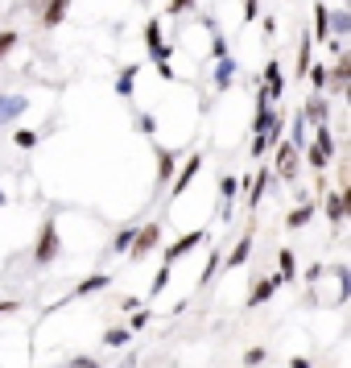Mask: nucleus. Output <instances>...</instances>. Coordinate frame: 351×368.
Listing matches in <instances>:
<instances>
[{
  "mask_svg": "<svg viewBox=\"0 0 351 368\" xmlns=\"http://www.w3.org/2000/svg\"><path fill=\"white\" fill-rule=\"evenodd\" d=\"M62 253V236H58V224L54 220H45L42 232H38V244H34V265H54V257Z\"/></svg>",
  "mask_w": 351,
  "mask_h": 368,
  "instance_id": "nucleus-1",
  "label": "nucleus"
},
{
  "mask_svg": "<svg viewBox=\"0 0 351 368\" xmlns=\"http://www.w3.org/2000/svg\"><path fill=\"white\" fill-rule=\"evenodd\" d=\"M306 157L314 170H327V162L335 157V137H331V129L327 125H318V133H314V141L306 145Z\"/></svg>",
  "mask_w": 351,
  "mask_h": 368,
  "instance_id": "nucleus-2",
  "label": "nucleus"
},
{
  "mask_svg": "<svg viewBox=\"0 0 351 368\" xmlns=\"http://www.w3.org/2000/svg\"><path fill=\"white\" fill-rule=\"evenodd\" d=\"M162 244V224L153 220V224H145V228H136V236H132V248H129V257L132 261H145L153 248Z\"/></svg>",
  "mask_w": 351,
  "mask_h": 368,
  "instance_id": "nucleus-3",
  "label": "nucleus"
},
{
  "mask_svg": "<svg viewBox=\"0 0 351 368\" xmlns=\"http://www.w3.org/2000/svg\"><path fill=\"white\" fill-rule=\"evenodd\" d=\"M203 240H207V228H199V232H186V236H178L174 244H170V248L162 253V257H166V265L174 269V261H182L186 253H194V248H199Z\"/></svg>",
  "mask_w": 351,
  "mask_h": 368,
  "instance_id": "nucleus-4",
  "label": "nucleus"
},
{
  "mask_svg": "<svg viewBox=\"0 0 351 368\" xmlns=\"http://www.w3.org/2000/svg\"><path fill=\"white\" fill-rule=\"evenodd\" d=\"M145 50H149L153 62H170V54H174V50L166 46V38H162V21H157V17L145 25Z\"/></svg>",
  "mask_w": 351,
  "mask_h": 368,
  "instance_id": "nucleus-5",
  "label": "nucleus"
},
{
  "mask_svg": "<svg viewBox=\"0 0 351 368\" xmlns=\"http://www.w3.org/2000/svg\"><path fill=\"white\" fill-rule=\"evenodd\" d=\"M203 170V153H190L186 157V166L174 174V183H170V199H178V194H186V186L194 183V174Z\"/></svg>",
  "mask_w": 351,
  "mask_h": 368,
  "instance_id": "nucleus-6",
  "label": "nucleus"
},
{
  "mask_svg": "<svg viewBox=\"0 0 351 368\" xmlns=\"http://www.w3.org/2000/svg\"><path fill=\"white\" fill-rule=\"evenodd\" d=\"M261 92L268 95V104H273V99H281V95H285V79H281V62H277V58H268V66H264Z\"/></svg>",
  "mask_w": 351,
  "mask_h": 368,
  "instance_id": "nucleus-7",
  "label": "nucleus"
},
{
  "mask_svg": "<svg viewBox=\"0 0 351 368\" xmlns=\"http://www.w3.org/2000/svg\"><path fill=\"white\" fill-rule=\"evenodd\" d=\"M21 112H29V99L25 95H0V129L21 120Z\"/></svg>",
  "mask_w": 351,
  "mask_h": 368,
  "instance_id": "nucleus-8",
  "label": "nucleus"
},
{
  "mask_svg": "<svg viewBox=\"0 0 351 368\" xmlns=\"http://www.w3.org/2000/svg\"><path fill=\"white\" fill-rule=\"evenodd\" d=\"M348 79H351V58H348V50L335 58V66H327V87H335V92H343L348 87Z\"/></svg>",
  "mask_w": 351,
  "mask_h": 368,
  "instance_id": "nucleus-9",
  "label": "nucleus"
},
{
  "mask_svg": "<svg viewBox=\"0 0 351 368\" xmlns=\"http://www.w3.org/2000/svg\"><path fill=\"white\" fill-rule=\"evenodd\" d=\"M298 277V261H294V248H281L277 253V274H273V285L281 290L285 281H294Z\"/></svg>",
  "mask_w": 351,
  "mask_h": 368,
  "instance_id": "nucleus-10",
  "label": "nucleus"
},
{
  "mask_svg": "<svg viewBox=\"0 0 351 368\" xmlns=\"http://www.w3.org/2000/svg\"><path fill=\"white\" fill-rule=\"evenodd\" d=\"M252 232H257V224H248V228H244V236L236 240V248L227 253V269H240V265L248 261V253H252Z\"/></svg>",
  "mask_w": 351,
  "mask_h": 368,
  "instance_id": "nucleus-11",
  "label": "nucleus"
},
{
  "mask_svg": "<svg viewBox=\"0 0 351 368\" xmlns=\"http://www.w3.org/2000/svg\"><path fill=\"white\" fill-rule=\"evenodd\" d=\"M153 153H157V186H170V183H174L178 153H170V149H162V145H153Z\"/></svg>",
  "mask_w": 351,
  "mask_h": 368,
  "instance_id": "nucleus-12",
  "label": "nucleus"
},
{
  "mask_svg": "<svg viewBox=\"0 0 351 368\" xmlns=\"http://www.w3.org/2000/svg\"><path fill=\"white\" fill-rule=\"evenodd\" d=\"M273 116H277V112H273L268 95H264V92H257V116H252V137H261L264 129L273 125Z\"/></svg>",
  "mask_w": 351,
  "mask_h": 368,
  "instance_id": "nucleus-13",
  "label": "nucleus"
},
{
  "mask_svg": "<svg viewBox=\"0 0 351 368\" xmlns=\"http://www.w3.org/2000/svg\"><path fill=\"white\" fill-rule=\"evenodd\" d=\"M327 220H331V228H343V220H348V199H343V190H331V194H327Z\"/></svg>",
  "mask_w": 351,
  "mask_h": 368,
  "instance_id": "nucleus-14",
  "label": "nucleus"
},
{
  "mask_svg": "<svg viewBox=\"0 0 351 368\" xmlns=\"http://www.w3.org/2000/svg\"><path fill=\"white\" fill-rule=\"evenodd\" d=\"M66 8H71V0H50L42 8V25L45 29H58V25L66 21Z\"/></svg>",
  "mask_w": 351,
  "mask_h": 368,
  "instance_id": "nucleus-15",
  "label": "nucleus"
},
{
  "mask_svg": "<svg viewBox=\"0 0 351 368\" xmlns=\"http://www.w3.org/2000/svg\"><path fill=\"white\" fill-rule=\"evenodd\" d=\"M277 174H285V178H294V170H298V149L294 145H277Z\"/></svg>",
  "mask_w": 351,
  "mask_h": 368,
  "instance_id": "nucleus-16",
  "label": "nucleus"
},
{
  "mask_svg": "<svg viewBox=\"0 0 351 368\" xmlns=\"http://www.w3.org/2000/svg\"><path fill=\"white\" fill-rule=\"evenodd\" d=\"M302 120H306V125H314V129H318V125H327V99H322V95H310V99H306Z\"/></svg>",
  "mask_w": 351,
  "mask_h": 368,
  "instance_id": "nucleus-17",
  "label": "nucleus"
},
{
  "mask_svg": "<svg viewBox=\"0 0 351 368\" xmlns=\"http://www.w3.org/2000/svg\"><path fill=\"white\" fill-rule=\"evenodd\" d=\"M231 79H236V58L227 54V58H220V62H215V79H211V83H215L220 92H227V87H231Z\"/></svg>",
  "mask_w": 351,
  "mask_h": 368,
  "instance_id": "nucleus-18",
  "label": "nucleus"
},
{
  "mask_svg": "<svg viewBox=\"0 0 351 368\" xmlns=\"http://www.w3.org/2000/svg\"><path fill=\"white\" fill-rule=\"evenodd\" d=\"M108 285H112V274H91V277H83V281L75 285V294H79V298H87V294L108 290Z\"/></svg>",
  "mask_w": 351,
  "mask_h": 368,
  "instance_id": "nucleus-19",
  "label": "nucleus"
},
{
  "mask_svg": "<svg viewBox=\"0 0 351 368\" xmlns=\"http://www.w3.org/2000/svg\"><path fill=\"white\" fill-rule=\"evenodd\" d=\"M273 183V170H261V174H252V183H248V211H257V203H261L264 186Z\"/></svg>",
  "mask_w": 351,
  "mask_h": 368,
  "instance_id": "nucleus-20",
  "label": "nucleus"
},
{
  "mask_svg": "<svg viewBox=\"0 0 351 368\" xmlns=\"http://www.w3.org/2000/svg\"><path fill=\"white\" fill-rule=\"evenodd\" d=\"M314 66V38H310V29L302 34V42H298V75L306 79V71Z\"/></svg>",
  "mask_w": 351,
  "mask_h": 368,
  "instance_id": "nucleus-21",
  "label": "nucleus"
},
{
  "mask_svg": "<svg viewBox=\"0 0 351 368\" xmlns=\"http://www.w3.org/2000/svg\"><path fill=\"white\" fill-rule=\"evenodd\" d=\"M327 21H331V8H327L322 0H314V29H310V38L318 34V42H327V34H331V29H327Z\"/></svg>",
  "mask_w": 351,
  "mask_h": 368,
  "instance_id": "nucleus-22",
  "label": "nucleus"
},
{
  "mask_svg": "<svg viewBox=\"0 0 351 368\" xmlns=\"http://www.w3.org/2000/svg\"><path fill=\"white\" fill-rule=\"evenodd\" d=\"M314 211H318L314 203H302V207H294V211L285 215V228H306L310 220H314Z\"/></svg>",
  "mask_w": 351,
  "mask_h": 368,
  "instance_id": "nucleus-23",
  "label": "nucleus"
},
{
  "mask_svg": "<svg viewBox=\"0 0 351 368\" xmlns=\"http://www.w3.org/2000/svg\"><path fill=\"white\" fill-rule=\"evenodd\" d=\"M277 294V285H273V277H264V281H257L252 285V294H248V306H261V302H268Z\"/></svg>",
  "mask_w": 351,
  "mask_h": 368,
  "instance_id": "nucleus-24",
  "label": "nucleus"
},
{
  "mask_svg": "<svg viewBox=\"0 0 351 368\" xmlns=\"http://www.w3.org/2000/svg\"><path fill=\"white\" fill-rule=\"evenodd\" d=\"M327 29H335V42H343V38L351 34V13H331Z\"/></svg>",
  "mask_w": 351,
  "mask_h": 368,
  "instance_id": "nucleus-25",
  "label": "nucleus"
},
{
  "mask_svg": "<svg viewBox=\"0 0 351 368\" xmlns=\"http://www.w3.org/2000/svg\"><path fill=\"white\" fill-rule=\"evenodd\" d=\"M103 344H108V348H124V344H132V331L129 327H108V331H103Z\"/></svg>",
  "mask_w": 351,
  "mask_h": 368,
  "instance_id": "nucleus-26",
  "label": "nucleus"
},
{
  "mask_svg": "<svg viewBox=\"0 0 351 368\" xmlns=\"http://www.w3.org/2000/svg\"><path fill=\"white\" fill-rule=\"evenodd\" d=\"M306 79H310V87H314V95H322L327 92V66L318 62V66H310L306 71Z\"/></svg>",
  "mask_w": 351,
  "mask_h": 368,
  "instance_id": "nucleus-27",
  "label": "nucleus"
},
{
  "mask_svg": "<svg viewBox=\"0 0 351 368\" xmlns=\"http://www.w3.org/2000/svg\"><path fill=\"white\" fill-rule=\"evenodd\" d=\"M136 71H141V66H124V75L116 79V95H120V99H129L132 95V79H136Z\"/></svg>",
  "mask_w": 351,
  "mask_h": 368,
  "instance_id": "nucleus-28",
  "label": "nucleus"
},
{
  "mask_svg": "<svg viewBox=\"0 0 351 368\" xmlns=\"http://www.w3.org/2000/svg\"><path fill=\"white\" fill-rule=\"evenodd\" d=\"M132 236H136V228H124L116 240H112V248H108V253H116V257H120V253H129V248H132Z\"/></svg>",
  "mask_w": 351,
  "mask_h": 368,
  "instance_id": "nucleus-29",
  "label": "nucleus"
},
{
  "mask_svg": "<svg viewBox=\"0 0 351 368\" xmlns=\"http://www.w3.org/2000/svg\"><path fill=\"white\" fill-rule=\"evenodd\" d=\"M17 42H21V34H17V29H4V34H0V62L13 54V46H17Z\"/></svg>",
  "mask_w": 351,
  "mask_h": 368,
  "instance_id": "nucleus-30",
  "label": "nucleus"
},
{
  "mask_svg": "<svg viewBox=\"0 0 351 368\" xmlns=\"http://www.w3.org/2000/svg\"><path fill=\"white\" fill-rule=\"evenodd\" d=\"M289 145H294V149H302V145H306V120H302V116H294V129H289Z\"/></svg>",
  "mask_w": 351,
  "mask_h": 368,
  "instance_id": "nucleus-31",
  "label": "nucleus"
},
{
  "mask_svg": "<svg viewBox=\"0 0 351 368\" xmlns=\"http://www.w3.org/2000/svg\"><path fill=\"white\" fill-rule=\"evenodd\" d=\"M236 190H240L236 174H223V178H220V194H223V203H231V199H236Z\"/></svg>",
  "mask_w": 351,
  "mask_h": 368,
  "instance_id": "nucleus-32",
  "label": "nucleus"
},
{
  "mask_svg": "<svg viewBox=\"0 0 351 368\" xmlns=\"http://www.w3.org/2000/svg\"><path fill=\"white\" fill-rule=\"evenodd\" d=\"M215 269H220V248H211V257H207V269H203V277H199V285H207V281L215 277Z\"/></svg>",
  "mask_w": 351,
  "mask_h": 368,
  "instance_id": "nucleus-33",
  "label": "nucleus"
},
{
  "mask_svg": "<svg viewBox=\"0 0 351 368\" xmlns=\"http://www.w3.org/2000/svg\"><path fill=\"white\" fill-rule=\"evenodd\" d=\"M166 285H170V265H162V274H157V281L149 285V302H153V298H157V294H162Z\"/></svg>",
  "mask_w": 351,
  "mask_h": 368,
  "instance_id": "nucleus-34",
  "label": "nucleus"
},
{
  "mask_svg": "<svg viewBox=\"0 0 351 368\" xmlns=\"http://www.w3.org/2000/svg\"><path fill=\"white\" fill-rule=\"evenodd\" d=\"M13 145H21V149H34V145H38V133H34V129H17Z\"/></svg>",
  "mask_w": 351,
  "mask_h": 368,
  "instance_id": "nucleus-35",
  "label": "nucleus"
},
{
  "mask_svg": "<svg viewBox=\"0 0 351 368\" xmlns=\"http://www.w3.org/2000/svg\"><path fill=\"white\" fill-rule=\"evenodd\" d=\"M136 129L153 137V133H157V116H149V112H141V116H136Z\"/></svg>",
  "mask_w": 351,
  "mask_h": 368,
  "instance_id": "nucleus-36",
  "label": "nucleus"
},
{
  "mask_svg": "<svg viewBox=\"0 0 351 368\" xmlns=\"http://www.w3.org/2000/svg\"><path fill=\"white\" fill-rule=\"evenodd\" d=\"M211 54H215V62H220V58H227V54H231V50H227V38H223L220 29H215V42H211Z\"/></svg>",
  "mask_w": 351,
  "mask_h": 368,
  "instance_id": "nucleus-37",
  "label": "nucleus"
},
{
  "mask_svg": "<svg viewBox=\"0 0 351 368\" xmlns=\"http://www.w3.org/2000/svg\"><path fill=\"white\" fill-rule=\"evenodd\" d=\"M261 17V0H244V25H252Z\"/></svg>",
  "mask_w": 351,
  "mask_h": 368,
  "instance_id": "nucleus-38",
  "label": "nucleus"
},
{
  "mask_svg": "<svg viewBox=\"0 0 351 368\" xmlns=\"http://www.w3.org/2000/svg\"><path fill=\"white\" fill-rule=\"evenodd\" d=\"M244 365H248V368H261L264 365V348H248V352H244Z\"/></svg>",
  "mask_w": 351,
  "mask_h": 368,
  "instance_id": "nucleus-39",
  "label": "nucleus"
},
{
  "mask_svg": "<svg viewBox=\"0 0 351 368\" xmlns=\"http://www.w3.org/2000/svg\"><path fill=\"white\" fill-rule=\"evenodd\" d=\"M149 323V311H132V319H129V331H141Z\"/></svg>",
  "mask_w": 351,
  "mask_h": 368,
  "instance_id": "nucleus-40",
  "label": "nucleus"
},
{
  "mask_svg": "<svg viewBox=\"0 0 351 368\" xmlns=\"http://www.w3.org/2000/svg\"><path fill=\"white\" fill-rule=\"evenodd\" d=\"M190 4H194V0H170V8H166V13L178 17V13H182V8H190Z\"/></svg>",
  "mask_w": 351,
  "mask_h": 368,
  "instance_id": "nucleus-41",
  "label": "nucleus"
},
{
  "mask_svg": "<svg viewBox=\"0 0 351 368\" xmlns=\"http://www.w3.org/2000/svg\"><path fill=\"white\" fill-rule=\"evenodd\" d=\"M75 368H103V365H99L95 356H79V360H75Z\"/></svg>",
  "mask_w": 351,
  "mask_h": 368,
  "instance_id": "nucleus-42",
  "label": "nucleus"
},
{
  "mask_svg": "<svg viewBox=\"0 0 351 368\" xmlns=\"http://www.w3.org/2000/svg\"><path fill=\"white\" fill-rule=\"evenodd\" d=\"M13 311H21V302H13V298H4V302H0V315H13Z\"/></svg>",
  "mask_w": 351,
  "mask_h": 368,
  "instance_id": "nucleus-43",
  "label": "nucleus"
},
{
  "mask_svg": "<svg viewBox=\"0 0 351 368\" xmlns=\"http://www.w3.org/2000/svg\"><path fill=\"white\" fill-rule=\"evenodd\" d=\"M289 368H310V360H306V356H298V360H294Z\"/></svg>",
  "mask_w": 351,
  "mask_h": 368,
  "instance_id": "nucleus-44",
  "label": "nucleus"
},
{
  "mask_svg": "<svg viewBox=\"0 0 351 368\" xmlns=\"http://www.w3.org/2000/svg\"><path fill=\"white\" fill-rule=\"evenodd\" d=\"M0 207H4V190H0Z\"/></svg>",
  "mask_w": 351,
  "mask_h": 368,
  "instance_id": "nucleus-45",
  "label": "nucleus"
}]
</instances>
